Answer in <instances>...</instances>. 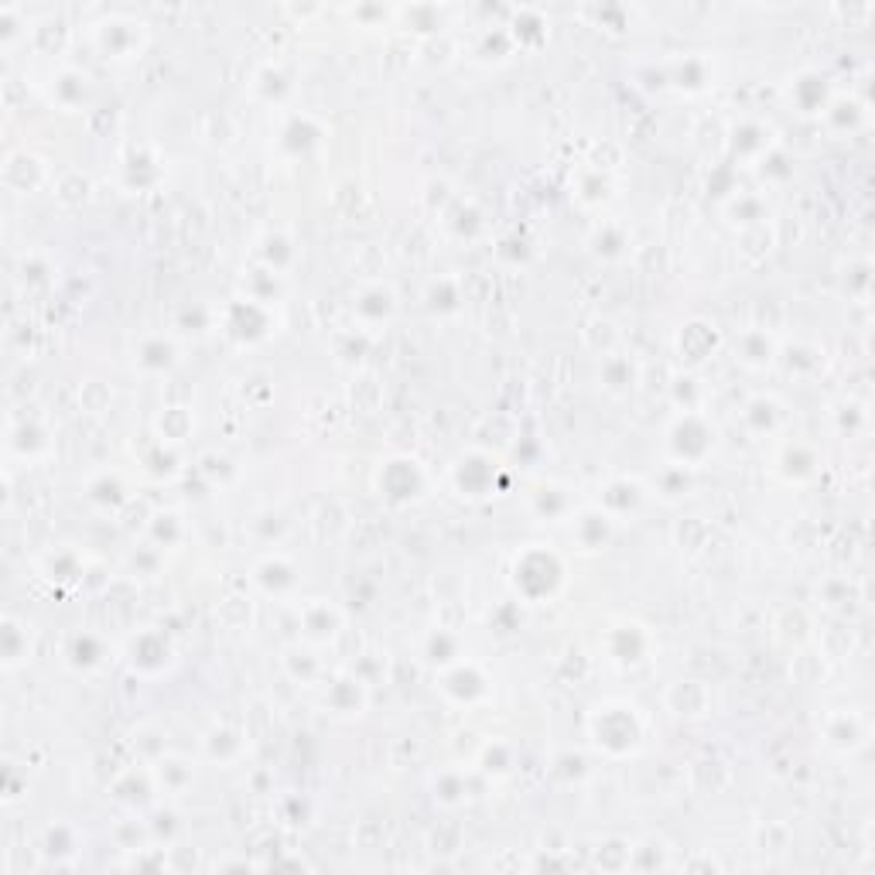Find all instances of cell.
<instances>
[{
    "label": "cell",
    "instance_id": "6da1fadb",
    "mask_svg": "<svg viewBox=\"0 0 875 875\" xmlns=\"http://www.w3.org/2000/svg\"><path fill=\"white\" fill-rule=\"evenodd\" d=\"M588 736L602 756L626 759L643 746V715L630 701H606L588 718Z\"/></svg>",
    "mask_w": 875,
    "mask_h": 875
},
{
    "label": "cell",
    "instance_id": "7a4b0ae2",
    "mask_svg": "<svg viewBox=\"0 0 875 875\" xmlns=\"http://www.w3.org/2000/svg\"><path fill=\"white\" fill-rule=\"evenodd\" d=\"M664 448H667V465H681L694 472L715 456L718 431L704 411H677V417L667 425Z\"/></svg>",
    "mask_w": 875,
    "mask_h": 875
},
{
    "label": "cell",
    "instance_id": "3957f363",
    "mask_svg": "<svg viewBox=\"0 0 875 875\" xmlns=\"http://www.w3.org/2000/svg\"><path fill=\"white\" fill-rule=\"evenodd\" d=\"M510 582H514V591L523 602L541 606V602L554 599L557 588L564 585V561L557 551H551L544 544H530L514 557Z\"/></svg>",
    "mask_w": 875,
    "mask_h": 875
},
{
    "label": "cell",
    "instance_id": "277c9868",
    "mask_svg": "<svg viewBox=\"0 0 875 875\" xmlns=\"http://www.w3.org/2000/svg\"><path fill=\"white\" fill-rule=\"evenodd\" d=\"M438 688L451 704H462V709H475V704H483L493 694V681L472 660H459L438 670Z\"/></svg>",
    "mask_w": 875,
    "mask_h": 875
},
{
    "label": "cell",
    "instance_id": "5b68a950",
    "mask_svg": "<svg viewBox=\"0 0 875 875\" xmlns=\"http://www.w3.org/2000/svg\"><path fill=\"white\" fill-rule=\"evenodd\" d=\"M425 483L428 475L421 469L417 459H407V456H398V459H387L377 472V486H380V496L390 499V503H414L425 496Z\"/></svg>",
    "mask_w": 875,
    "mask_h": 875
},
{
    "label": "cell",
    "instance_id": "8992f818",
    "mask_svg": "<svg viewBox=\"0 0 875 875\" xmlns=\"http://www.w3.org/2000/svg\"><path fill=\"white\" fill-rule=\"evenodd\" d=\"M145 24L140 21H127V18H110L103 24H93V45L103 59H113V62H127L134 55L145 48Z\"/></svg>",
    "mask_w": 875,
    "mask_h": 875
},
{
    "label": "cell",
    "instance_id": "52a82bcc",
    "mask_svg": "<svg viewBox=\"0 0 875 875\" xmlns=\"http://www.w3.org/2000/svg\"><path fill=\"white\" fill-rule=\"evenodd\" d=\"M499 462L490 451H465V456L451 465V483H456L459 496L469 499H483L496 493V479H499Z\"/></svg>",
    "mask_w": 875,
    "mask_h": 875
},
{
    "label": "cell",
    "instance_id": "ba28073f",
    "mask_svg": "<svg viewBox=\"0 0 875 875\" xmlns=\"http://www.w3.org/2000/svg\"><path fill=\"white\" fill-rule=\"evenodd\" d=\"M651 651H654L651 630H646L643 623H633V619H626V623H615L606 633V654L619 667H640V664H646V660H651Z\"/></svg>",
    "mask_w": 875,
    "mask_h": 875
},
{
    "label": "cell",
    "instance_id": "9c48e42d",
    "mask_svg": "<svg viewBox=\"0 0 875 875\" xmlns=\"http://www.w3.org/2000/svg\"><path fill=\"white\" fill-rule=\"evenodd\" d=\"M353 315L362 332H380L398 315V295H393L387 280H366L353 301Z\"/></svg>",
    "mask_w": 875,
    "mask_h": 875
},
{
    "label": "cell",
    "instance_id": "30bf717a",
    "mask_svg": "<svg viewBox=\"0 0 875 875\" xmlns=\"http://www.w3.org/2000/svg\"><path fill=\"white\" fill-rule=\"evenodd\" d=\"M776 148H780L776 130L770 124H763V120L746 117V120H739L736 127L728 130V154L736 161H742V164H749V168H756Z\"/></svg>",
    "mask_w": 875,
    "mask_h": 875
},
{
    "label": "cell",
    "instance_id": "8fae6325",
    "mask_svg": "<svg viewBox=\"0 0 875 875\" xmlns=\"http://www.w3.org/2000/svg\"><path fill=\"white\" fill-rule=\"evenodd\" d=\"M127 664L140 677H161L164 670H172V664H175V646L168 643L164 633L145 630V633H137L130 640V646H127Z\"/></svg>",
    "mask_w": 875,
    "mask_h": 875
},
{
    "label": "cell",
    "instance_id": "7c38bea8",
    "mask_svg": "<svg viewBox=\"0 0 875 875\" xmlns=\"http://www.w3.org/2000/svg\"><path fill=\"white\" fill-rule=\"evenodd\" d=\"M821 451L807 441H783L776 448V459H773V472L783 479L786 486H807L814 483L817 475H821Z\"/></svg>",
    "mask_w": 875,
    "mask_h": 875
},
{
    "label": "cell",
    "instance_id": "4fadbf2b",
    "mask_svg": "<svg viewBox=\"0 0 875 875\" xmlns=\"http://www.w3.org/2000/svg\"><path fill=\"white\" fill-rule=\"evenodd\" d=\"M786 404L773 393H756V398L746 401L742 407V428L752 438H776L786 431Z\"/></svg>",
    "mask_w": 875,
    "mask_h": 875
},
{
    "label": "cell",
    "instance_id": "5bb4252c",
    "mask_svg": "<svg viewBox=\"0 0 875 875\" xmlns=\"http://www.w3.org/2000/svg\"><path fill=\"white\" fill-rule=\"evenodd\" d=\"M646 503V486L640 479H630V475H619L612 483L602 490V499H599V510L612 520V523H623L626 517H636Z\"/></svg>",
    "mask_w": 875,
    "mask_h": 875
},
{
    "label": "cell",
    "instance_id": "9a60e30c",
    "mask_svg": "<svg viewBox=\"0 0 875 875\" xmlns=\"http://www.w3.org/2000/svg\"><path fill=\"white\" fill-rule=\"evenodd\" d=\"M253 585L270 599H291L301 585V578H298V568L285 554H267L264 561H257V568H253Z\"/></svg>",
    "mask_w": 875,
    "mask_h": 875
},
{
    "label": "cell",
    "instance_id": "2e32d148",
    "mask_svg": "<svg viewBox=\"0 0 875 875\" xmlns=\"http://www.w3.org/2000/svg\"><path fill=\"white\" fill-rule=\"evenodd\" d=\"M718 343H722V335H718L715 322L691 319L688 325H681V332H677V356L684 359V366H701L718 349Z\"/></svg>",
    "mask_w": 875,
    "mask_h": 875
},
{
    "label": "cell",
    "instance_id": "e0dca14e",
    "mask_svg": "<svg viewBox=\"0 0 875 875\" xmlns=\"http://www.w3.org/2000/svg\"><path fill=\"white\" fill-rule=\"evenodd\" d=\"M825 742L838 752H859L868 742V725L859 712L852 709H834L825 718Z\"/></svg>",
    "mask_w": 875,
    "mask_h": 875
},
{
    "label": "cell",
    "instance_id": "ac0fdd59",
    "mask_svg": "<svg viewBox=\"0 0 875 875\" xmlns=\"http://www.w3.org/2000/svg\"><path fill=\"white\" fill-rule=\"evenodd\" d=\"M786 100L797 106L804 117H825V110L831 106V82L821 72H801L794 82L786 87Z\"/></svg>",
    "mask_w": 875,
    "mask_h": 875
},
{
    "label": "cell",
    "instance_id": "d6986e66",
    "mask_svg": "<svg viewBox=\"0 0 875 875\" xmlns=\"http://www.w3.org/2000/svg\"><path fill=\"white\" fill-rule=\"evenodd\" d=\"M366 704V681L359 673H335L325 681L322 709L332 715H359Z\"/></svg>",
    "mask_w": 875,
    "mask_h": 875
},
{
    "label": "cell",
    "instance_id": "ffe728a7",
    "mask_svg": "<svg viewBox=\"0 0 875 875\" xmlns=\"http://www.w3.org/2000/svg\"><path fill=\"white\" fill-rule=\"evenodd\" d=\"M298 626H301L308 643H329V640H335L338 633H343V612H338L325 599H312V602L301 606Z\"/></svg>",
    "mask_w": 875,
    "mask_h": 875
},
{
    "label": "cell",
    "instance_id": "44dd1931",
    "mask_svg": "<svg viewBox=\"0 0 875 875\" xmlns=\"http://www.w3.org/2000/svg\"><path fill=\"white\" fill-rule=\"evenodd\" d=\"M134 366L145 377H168L179 366V346L164 335H145L134 349Z\"/></svg>",
    "mask_w": 875,
    "mask_h": 875
},
{
    "label": "cell",
    "instance_id": "7402d4cb",
    "mask_svg": "<svg viewBox=\"0 0 875 875\" xmlns=\"http://www.w3.org/2000/svg\"><path fill=\"white\" fill-rule=\"evenodd\" d=\"M106 657H110V646L93 630H76L66 640V667L76 670V673H93V670H100L106 664Z\"/></svg>",
    "mask_w": 875,
    "mask_h": 875
},
{
    "label": "cell",
    "instance_id": "603a6c76",
    "mask_svg": "<svg viewBox=\"0 0 875 875\" xmlns=\"http://www.w3.org/2000/svg\"><path fill=\"white\" fill-rule=\"evenodd\" d=\"M32 623H24L21 615H4L0 623V664L4 670H18L32 660Z\"/></svg>",
    "mask_w": 875,
    "mask_h": 875
},
{
    "label": "cell",
    "instance_id": "cb8c5ba5",
    "mask_svg": "<svg viewBox=\"0 0 875 875\" xmlns=\"http://www.w3.org/2000/svg\"><path fill=\"white\" fill-rule=\"evenodd\" d=\"M151 773H154V783H158V794H164V797H182V794H188L192 783H195V763H188L185 756L161 752L151 763Z\"/></svg>",
    "mask_w": 875,
    "mask_h": 875
},
{
    "label": "cell",
    "instance_id": "d4e9b609",
    "mask_svg": "<svg viewBox=\"0 0 875 875\" xmlns=\"http://www.w3.org/2000/svg\"><path fill=\"white\" fill-rule=\"evenodd\" d=\"M599 383L609 393H615V398H623V393H630L640 383V366H636V359L630 353H623V349L606 353L602 362H599Z\"/></svg>",
    "mask_w": 875,
    "mask_h": 875
},
{
    "label": "cell",
    "instance_id": "484cf974",
    "mask_svg": "<svg viewBox=\"0 0 875 875\" xmlns=\"http://www.w3.org/2000/svg\"><path fill=\"white\" fill-rule=\"evenodd\" d=\"M776 353H780V343L759 325L746 329L736 343V356L742 366H749V370H770V366L776 362Z\"/></svg>",
    "mask_w": 875,
    "mask_h": 875
},
{
    "label": "cell",
    "instance_id": "4316f807",
    "mask_svg": "<svg viewBox=\"0 0 875 875\" xmlns=\"http://www.w3.org/2000/svg\"><path fill=\"white\" fill-rule=\"evenodd\" d=\"M90 76L79 69H59L51 76V100L59 103L66 113H82L90 103Z\"/></svg>",
    "mask_w": 875,
    "mask_h": 875
},
{
    "label": "cell",
    "instance_id": "83f0119b",
    "mask_svg": "<svg viewBox=\"0 0 875 875\" xmlns=\"http://www.w3.org/2000/svg\"><path fill=\"white\" fill-rule=\"evenodd\" d=\"M572 520H575L572 533H575V541H578L582 551H606L609 548L612 533H615V523L599 510V506H588V510L575 514Z\"/></svg>",
    "mask_w": 875,
    "mask_h": 875
},
{
    "label": "cell",
    "instance_id": "f1b7e54d",
    "mask_svg": "<svg viewBox=\"0 0 875 875\" xmlns=\"http://www.w3.org/2000/svg\"><path fill=\"white\" fill-rule=\"evenodd\" d=\"M203 749H206V759L209 763H219V767H237L240 759L246 756V736L233 725H216L209 736L203 739Z\"/></svg>",
    "mask_w": 875,
    "mask_h": 875
},
{
    "label": "cell",
    "instance_id": "f546056e",
    "mask_svg": "<svg viewBox=\"0 0 875 875\" xmlns=\"http://www.w3.org/2000/svg\"><path fill=\"white\" fill-rule=\"evenodd\" d=\"M530 510H533V517L538 520H551V523H561V520H568V517H575L578 510H575V496H572V490H564V486H557V483H548V486H541V490H533L530 493Z\"/></svg>",
    "mask_w": 875,
    "mask_h": 875
},
{
    "label": "cell",
    "instance_id": "4dcf8cb0",
    "mask_svg": "<svg viewBox=\"0 0 875 875\" xmlns=\"http://www.w3.org/2000/svg\"><path fill=\"white\" fill-rule=\"evenodd\" d=\"M42 859L55 868H72L79 855V831L69 825H48L42 834Z\"/></svg>",
    "mask_w": 875,
    "mask_h": 875
},
{
    "label": "cell",
    "instance_id": "1f68e13d",
    "mask_svg": "<svg viewBox=\"0 0 875 875\" xmlns=\"http://www.w3.org/2000/svg\"><path fill=\"white\" fill-rule=\"evenodd\" d=\"M154 794H158V783H154L151 770H127L113 780V797L130 810L148 807L154 801Z\"/></svg>",
    "mask_w": 875,
    "mask_h": 875
},
{
    "label": "cell",
    "instance_id": "d6a6232c",
    "mask_svg": "<svg viewBox=\"0 0 875 875\" xmlns=\"http://www.w3.org/2000/svg\"><path fill=\"white\" fill-rule=\"evenodd\" d=\"M776 362L786 366V373L790 377H797V380H814L817 373H825V349L821 346H814V343H794V346H786L776 353Z\"/></svg>",
    "mask_w": 875,
    "mask_h": 875
},
{
    "label": "cell",
    "instance_id": "836d02e7",
    "mask_svg": "<svg viewBox=\"0 0 875 875\" xmlns=\"http://www.w3.org/2000/svg\"><path fill=\"white\" fill-rule=\"evenodd\" d=\"M725 216L732 219V226H739V230H759V226H767L770 219V203L759 192H736L725 203Z\"/></svg>",
    "mask_w": 875,
    "mask_h": 875
},
{
    "label": "cell",
    "instance_id": "e575fe53",
    "mask_svg": "<svg viewBox=\"0 0 875 875\" xmlns=\"http://www.w3.org/2000/svg\"><path fill=\"white\" fill-rule=\"evenodd\" d=\"M87 499L96 506V510H103V514H120L124 506L130 503V493H127L124 479L117 472H100V475L90 479Z\"/></svg>",
    "mask_w": 875,
    "mask_h": 875
},
{
    "label": "cell",
    "instance_id": "d590c367",
    "mask_svg": "<svg viewBox=\"0 0 875 875\" xmlns=\"http://www.w3.org/2000/svg\"><path fill=\"white\" fill-rule=\"evenodd\" d=\"M421 657H425V664H431L438 670L459 664V660H465L462 657V636L456 630H445V626L441 630H431L425 636V646H421Z\"/></svg>",
    "mask_w": 875,
    "mask_h": 875
},
{
    "label": "cell",
    "instance_id": "8d00e7d4",
    "mask_svg": "<svg viewBox=\"0 0 875 875\" xmlns=\"http://www.w3.org/2000/svg\"><path fill=\"white\" fill-rule=\"evenodd\" d=\"M42 575L55 585H76L82 575H87V557H79V551H72V548L48 551L42 557Z\"/></svg>",
    "mask_w": 875,
    "mask_h": 875
},
{
    "label": "cell",
    "instance_id": "74e56055",
    "mask_svg": "<svg viewBox=\"0 0 875 875\" xmlns=\"http://www.w3.org/2000/svg\"><path fill=\"white\" fill-rule=\"evenodd\" d=\"M295 257H298V250H295V243L285 233H267V237L257 240V261H261V267H267V270H274L280 277L291 270Z\"/></svg>",
    "mask_w": 875,
    "mask_h": 875
},
{
    "label": "cell",
    "instance_id": "f35d334b",
    "mask_svg": "<svg viewBox=\"0 0 875 875\" xmlns=\"http://www.w3.org/2000/svg\"><path fill=\"white\" fill-rule=\"evenodd\" d=\"M667 704L673 709V715H704L712 704V694L701 681H677L670 691H667Z\"/></svg>",
    "mask_w": 875,
    "mask_h": 875
},
{
    "label": "cell",
    "instance_id": "ab89813d",
    "mask_svg": "<svg viewBox=\"0 0 875 875\" xmlns=\"http://www.w3.org/2000/svg\"><path fill=\"white\" fill-rule=\"evenodd\" d=\"M158 438L161 441H168V445H179V441H185L188 435H192V428H195V417H192V411L188 407H164L161 414H158Z\"/></svg>",
    "mask_w": 875,
    "mask_h": 875
},
{
    "label": "cell",
    "instance_id": "60d3db41",
    "mask_svg": "<svg viewBox=\"0 0 875 875\" xmlns=\"http://www.w3.org/2000/svg\"><path fill=\"white\" fill-rule=\"evenodd\" d=\"M626 246H630V233H626L623 222H602L596 230V237H591V250H596L599 257H606V261L623 257Z\"/></svg>",
    "mask_w": 875,
    "mask_h": 875
},
{
    "label": "cell",
    "instance_id": "b9f144b4",
    "mask_svg": "<svg viewBox=\"0 0 875 875\" xmlns=\"http://www.w3.org/2000/svg\"><path fill=\"white\" fill-rule=\"evenodd\" d=\"M465 797H469V780L462 770H445L435 776V804L459 807V804H465Z\"/></svg>",
    "mask_w": 875,
    "mask_h": 875
},
{
    "label": "cell",
    "instance_id": "7bdbcfd3",
    "mask_svg": "<svg viewBox=\"0 0 875 875\" xmlns=\"http://www.w3.org/2000/svg\"><path fill=\"white\" fill-rule=\"evenodd\" d=\"M148 533L158 551L164 548H179L185 541V527H182V517L179 514H154L148 520Z\"/></svg>",
    "mask_w": 875,
    "mask_h": 875
},
{
    "label": "cell",
    "instance_id": "ee69618b",
    "mask_svg": "<svg viewBox=\"0 0 875 875\" xmlns=\"http://www.w3.org/2000/svg\"><path fill=\"white\" fill-rule=\"evenodd\" d=\"M285 667H288V673L295 677L298 684H319L325 677V664L312 651H291L285 657Z\"/></svg>",
    "mask_w": 875,
    "mask_h": 875
},
{
    "label": "cell",
    "instance_id": "f6af8a7d",
    "mask_svg": "<svg viewBox=\"0 0 875 875\" xmlns=\"http://www.w3.org/2000/svg\"><path fill=\"white\" fill-rule=\"evenodd\" d=\"M479 767L490 776H506L514 773V746L510 742H486L479 749Z\"/></svg>",
    "mask_w": 875,
    "mask_h": 875
},
{
    "label": "cell",
    "instance_id": "bcb514c9",
    "mask_svg": "<svg viewBox=\"0 0 875 875\" xmlns=\"http://www.w3.org/2000/svg\"><path fill=\"white\" fill-rule=\"evenodd\" d=\"M670 393L681 411H704V387L694 373H684V377H673L670 383Z\"/></svg>",
    "mask_w": 875,
    "mask_h": 875
},
{
    "label": "cell",
    "instance_id": "7dc6e473",
    "mask_svg": "<svg viewBox=\"0 0 875 875\" xmlns=\"http://www.w3.org/2000/svg\"><path fill=\"white\" fill-rule=\"evenodd\" d=\"M688 479H691V469H681V465H664L660 479H657V493L664 496H681L688 490Z\"/></svg>",
    "mask_w": 875,
    "mask_h": 875
}]
</instances>
